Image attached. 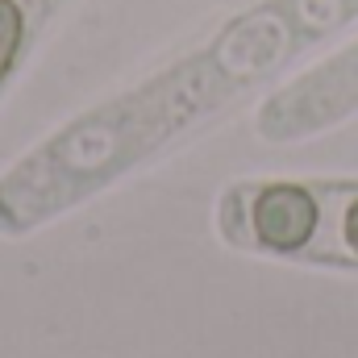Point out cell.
<instances>
[{"label": "cell", "mask_w": 358, "mask_h": 358, "mask_svg": "<svg viewBox=\"0 0 358 358\" xmlns=\"http://www.w3.org/2000/svg\"><path fill=\"white\" fill-rule=\"evenodd\" d=\"M329 255L358 259V192H350L346 204L338 208V250H329Z\"/></svg>", "instance_id": "1"}]
</instances>
